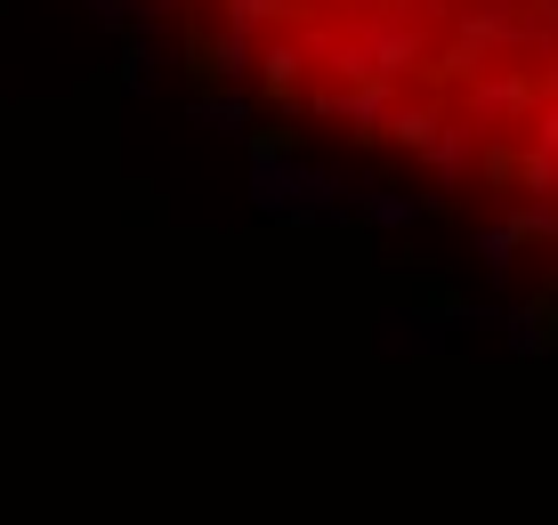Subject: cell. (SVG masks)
<instances>
[{
    "label": "cell",
    "instance_id": "8992f818",
    "mask_svg": "<svg viewBox=\"0 0 558 525\" xmlns=\"http://www.w3.org/2000/svg\"><path fill=\"white\" fill-rule=\"evenodd\" d=\"M195 122H210V130H243V122H252V106H243V89H210V97H195Z\"/></svg>",
    "mask_w": 558,
    "mask_h": 525
},
{
    "label": "cell",
    "instance_id": "4fadbf2b",
    "mask_svg": "<svg viewBox=\"0 0 558 525\" xmlns=\"http://www.w3.org/2000/svg\"><path fill=\"white\" fill-rule=\"evenodd\" d=\"M494 9H510V0H494Z\"/></svg>",
    "mask_w": 558,
    "mask_h": 525
},
{
    "label": "cell",
    "instance_id": "9c48e42d",
    "mask_svg": "<svg viewBox=\"0 0 558 525\" xmlns=\"http://www.w3.org/2000/svg\"><path fill=\"white\" fill-rule=\"evenodd\" d=\"M283 9H292V0H227V25L252 33V25H267V16H283Z\"/></svg>",
    "mask_w": 558,
    "mask_h": 525
},
{
    "label": "cell",
    "instance_id": "5b68a950",
    "mask_svg": "<svg viewBox=\"0 0 558 525\" xmlns=\"http://www.w3.org/2000/svg\"><path fill=\"white\" fill-rule=\"evenodd\" d=\"M259 73H267V97H276V106H292V82H300V49L292 41H276L259 57Z\"/></svg>",
    "mask_w": 558,
    "mask_h": 525
},
{
    "label": "cell",
    "instance_id": "7c38bea8",
    "mask_svg": "<svg viewBox=\"0 0 558 525\" xmlns=\"http://www.w3.org/2000/svg\"><path fill=\"white\" fill-rule=\"evenodd\" d=\"M543 33H558V0H543Z\"/></svg>",
    "mask_w": 558,
    "mask_h": 525
},
{
    "label": "cell",
    "instance_id": "8fae6325",
    "mask_svg": "<svg viewBox=\"0 0 558 525\" xmlns=\"http://www.w3.org/2000/svg\"><path fill=\"white\" fill-rule=\"evenodd\" d=\"M98 9V25H130V0H89Z\"/></svg>",
    "mask_w": 558,
    "mask_h": 525
},
{
    "label": "cell",
    "instance_id": "6da1fadb",
    "mask_svg": "<svg viewBox=\"0 0 558 525\" xmlns=\"http://www.w3.org/2000/svg\"><path fill=\"white\" fill-rule=\"evenodd\" d=\"M421 162L437 170V194H429V210H446V203H453V186L470 179V162H486V154H477V122H453V113H446V130L429 138V154H421Z\"/></svg>",
    "mask_w": 558,
    "mask_h": 525
},
{
    "label": "cell",
    "instance_id": "7a4b0ae2",
    "mask_svg": "<svg viewBox=\"0 0 558 525\" xmlns=\"http://www.w3.org/2000/svg\"><path fill=\"white\" fill-rule=\"evenodd\" d=\"M252 65H259V49H252V33H243V25H227L219 41H203V49H195V73H210V82H227V89H235Z\"/></svg>",
    "mask_w": 558,
    "mask_h": 525
},
{
    "label": "cell",
    "instance_id": "277c9868",
    "mask_svg": "<svg viewBox=\"0 0 558 525\" xmlns=\"http://www.w3.org/2000/svg\"><path fill=\"white\" fill-rule=\"evenodd\" d=\"M518 243H526V235H518L510 219H502V227H486V235H477V267H486V276L502 283L510 267H518Z\"/></svg>",
    "mask_w": 558,
    "mask_h": 525
},
{
    "label": "cell",
    "instance_id": "52a82bcc",
    "mask_svg": "<svg viewBox=\"0 0 558 525\" xmlns=\"http://www.w3.org/2000/svg\"><path fill=\"white\" fill-rule=\"evenodd\" d=\"M510 227H518L526 243H558V203H518Z\"/></svg>",
    "mask_w": 558,
    "mask_h": 525
},
{
    "label": "cell",
    "instance_id": "3957f363",
    "mask_svg": "<svg viewBox=\"0 0 558 525\" xmlns=\"http://www.w3.org/2000/svg\"><path fill=\"white\" fill-rule=\"evenodd\" d=\"M446 130V113L437 106H397V122H389V138L405 146V154H429V138Z\"/></svg>",
    "mask_w": 558,
    "mask_h": 525
},
{
    "label": "cell",
    "instance_id": "ba28073f",
    "mask_svg": "<svg viewBox=\"0 0 558 525\" xmlns=\"http://www.w3.org/2000/svg\"><path fill=\"white\" fill-rule=\"evenodd\" d=\"M356 210H364L373 227H405L421 203H413V194H373V186H364V203H356Z\"/></svg>",
    "mask_w": 558,
    "mask_h": 525
},
{
    "label": "cell",
    "instance_id": "30bf717a",
    "mask_svg": "<svg viewBox=\"0 0 558 525\" xmlns=\"http://www.w3.org/2000/svg\"><path fill=\"white\" fill-rule=\"evenodd\" d=\"M122 82H130V89H138V97L154 89V57H146V49H130V57H122Z\"/></svg>",
    "mask_w": 558,
    "mask_h": 525
}]
</instances>
